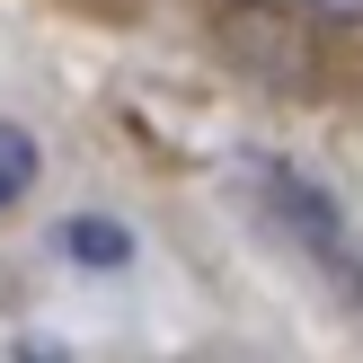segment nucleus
Listing matches in <instances>:
<instances>
[{"instance_id":"obj_1","label":"nucleus","mask_w":363,"mask_h":363,"mask_svg":"<svg viewBox=\"0 0 363 363\" xmlns=\"http://www.w3.org/2000/svg\"><path fill=\"white\" fill-rule=\"evenodd\" d=\"M266 204L284 213V230H301V248H311V257H328L346 284H363V248L346 240V213H337L328 195L311 186V177H293V169H266Z\"/></svg>"},{"instance_id":"obj_2","label":"nucleus","mask_w":363,"mask_h":363,"mask_svg":"<svg viewBox=\"0 0 363 363\" xmlns=\"http://www.w3.org/2000/svg\"><path fill=\"white\" fill-rule=\"evenodd\" d=\"M35 177H45V151H35V133L0 116V213H9V204H27V186H35Z\"/></svg>"},{"instance_id":"obj_3","label":"nucleus","mask_w":363,"mask_h":363,"mask_svg":"<svg viewBox=\"0 0 363 363\" xmlns=\"http://www.w3.org/2000/svg\"><path fill=\"white\" fill-rule=\"evenodd\" d=\"M62 248H71V257H89V266H124V230L106 222V213H80V222L62 230Z\"/></svg>"},{"instance_id":"obj_4","label":"nucleus","mask_w":363,"mask_h":363,"mask_svg":"<svg viewBox=\"0 0 363 363\" xmlns=\"http://www.w3.org/2000/svg\"><path fill=\"white\" fill-rule=\"evenodd\" d=\"M301 9H319V18H363V0H301Z\"/></svg>"}]
</instances>
